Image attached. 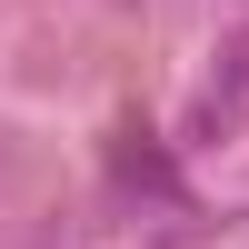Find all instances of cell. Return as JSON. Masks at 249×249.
I'll return each instance as SVG.
<instances>
[{
    "mask_svg": "<svg viewBox=\"0 0 249 249\" xmlns=\"http://www.w3.org/2000/svg\"><path fill=\"white\" fill-rule=\"evenodd\" d=\"M239 120H249V20L210 50V80H199V100H190V140H230Z\"/></svg>",
    "mask_w": 249,
    "mask_h": 249,
    "instance_id": "6da1fadb",
    "label": "cell"
}]
</instances>
